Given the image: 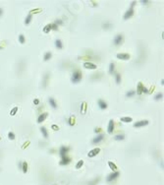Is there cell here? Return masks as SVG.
I'll use <instances>...</instances> for the list:
<instances>
[{"label": "cell", "mask_w": 164, "mask_h": 185, "mask_svg": "<svg viewBox=\"0 0 164 185\" xmlns=\"http://www.w3.org/2000/svg\"><path fill=\"white\" fill-rule=\"evenodd\" d=\"M50 31H51V25H50V24L46 25V26H45V27L43 28V32H44V34H48Z\"/></svg>", "instance_id": "cell-23"}, {"label": "cell", "mask_w": 164, "mask_h": 185, "mask_svg": "<svg viewBox=\"0 0 164 185\" xmlns=\"http://www.w3.org/2000/svg\"><path fill=\"white\" fill-rule=\"evenodd\" d=\"M137 95H142V92H148V90L145 87V86H142V84L140 82L137 84Z\"/></svg>", "instance_id": "cell-3"}, {"label": "cell", "mask_w": 164, "mask_h": 185, "mask_svg": "<svg viewBox=\"0 0 164 185\" xmlns=\"http://www.w3.org/2000/svg\"><path fill=\"white\" fill-rule=\"evenodd\" d=\"M47 116H48V114L46 113V112H44V113L40 114V115L38 116V118H37V123H41V122H43L45 119H46Z\"/></svg>", "instance_id": "cell-15"}, {"label": "cell", "mask_w": 164, "mask_h": 185, "mask_svg": "<svg viewBox=\"0 0 164 185\" xmlns=\"http://www.w3.org/2000/svg\"><path fill=\"white\" fill-rule=\"evenodd\" d=\"M19 42H20V43H22V44H24L25 43V37L23 36V35H20L19 36Z\"/></svg>", "instance_id": "cell-34"}, {"label": "cell", "mask_w": 164, "mask_h": 185, "mask_svg": "<svg viewBox=\"0 0 164 185\" xmlns=\"http://www.w3.org/2000/svg\"><path fill=\"white\" fill-rule=\"evenodd\" d=\"M51 57H52L51 52H46V53L44 54V56H43V60L44 61H48V60H50V59H51Z\"/></svg>", "instance_id": "cell-18"}, {"label": "cell", "mask_w": 164, "mask_h": 185, "mask_svg": "<svg viewBox=\"0 0 164 185\" xmlns=\"http://www.w3.org/2000/svg\"><path fill=\"white\" fill-rule=\"evenodd\" d=\"M108 166H109V167L112 169V171H116L117 170V166H116V164L115 163H113L112 162H108Z\"/></svg>", "instance_id": "cell-24"}, {"label": "cell", "mask_w": 164, "mask_h": 185, "mask_svg": "<svg viewBox=\"0 0 164 185\" xmlns=\"http://www.w3.org/2000/svg\"><path fill=\"white\" fill-rule=\"evenodd\" d=\"M55 45H56V47L58 49H62L63 48V44H62L61 39H57V41L55 42Z\"/></svg>", "instance_id": "cell-21"}, {"label": "cell", "mask_w": 164, "mask_h": 185, "mask_svg": "<svg viewBox=\"0 0 164 185\" xmlns=\"http://www.w3.org/2000/svg\"><path fill=\"white\" fill-rule=\"evenodd\" d=\"M94 132H95V133H97V132H100V129L99 128H96V129H94Z\"/></svg>", "instance_id": "cell-42"}, {"label": "cell", "mask_w": 164, "mask_h": 185, "mask_svg": "<svg viewBox=\"0 0 164 185\" xmlns=\"http://www.w3.org/2000/svg\"><path fill=\"white\" fill-rule=\"evenodd\" d=\"M57 29H58V26H57V25H55V24H52V25H51V30L56 31Z\"/></svg>", "instance_id": "cell-37"}, {"label": "cell", "mask_w": 164, "mask_h": 185, "mask_svg": "<svg viewBox=\"0 0 164 185\" xmlns=\"http://www.w3.org/2000/svg\"><path fill=\"white\" fill-rule=\"evenodd\" d=\"M114 69H115V64H114L113 62L110 63V65H109V73H110V74H113Z\"/></svg>", "instance_id": "cell-26"}, {"label": "cell", "mask_w": 164, "mask_h": 185, "mask_svg": "<svg viewBox=\"0 0 164 185\" xmlns=\"http://www.w3.org/2000/svg\"><path fill=\"white\" fill-rule=\"evenodd\" d=\"M34 103H35V105H38V103H39V100L35 98V100L34 101Z\"/></svg>", "instance_id": "cell-40"}, {"label": "cell", "mask_w": 164, "mask_h": 185, "mask_svg": "<svg viewBox=\"0 0 164 185\" xmlns=\"http://www.w3.org/2000/svg\"><path fill=\"white\" fill-rule=\"evenodd\" d=\"M3 14V9L2 8H0V16H1Z\"/></svg>", "instance_id": "cell-43"}, {"label": "cell", "mask_w": 164, "mask_h": 185, "mask_svg": "<svg viewBox=\"0 0 164 185\" xmlns=\"http://www.w3.org/2000/svg\"><path fill=\"white\" fill-rule=\"evenodd\" d=\"M68 123H69V125H71V126H72V125H74V124H75V117H73V116L70 117V119H69Z\"/></svg>", "instance_id": "cell-35"}, {"label": "cell", "mask_w": 164, "mask_h": 185, "mask_svg": "<svg viewBox=\"0 0 164 185\" xmlns=\"http://www.w3.org/2000/svg\"><path fill=\"white\" fill-rule=\"evenodd\" d=\"M103 139H104V135H103V134L97 135L95 138L93 139V145H97V144H99L100 142L103 141Z\"/></svg>", "instance_id": "cell-7"}, {"label": "cell", "mask_w": 164, "mask_h": 185, "mask_svg": "<svg viewBox=\"0 0 164 185\" xmlns=\"http://www.w3.org/2000/svg\"><path fill=\"white\" fill-rule=\"evenodd\" d=\"M135 95H136V91H129V92H127L126 97H133V96H135Z\"/></svg>", "instance_id": "cell-30"}, {"label": "cell", "mask_w": 164, "mask_h": 185, "mask_svg": "<svg viewBox=\"0 0 164 185\" xmlns=\"http://www.w3.org/2000/svg\"><path fill=\"white\" fill-rule=\"evenodd\" d=\"M83 66H84V67L86 68V69H91V70H94V69L97 68V65H95V64L93 63V62H89V61L84 62Z\"/></svg>", "instance_id": "cell-4"}, {"label": "cell", "mask_w": 164, "mask_h": 185, "mask_svg": "<svg viewBox=\"0 0 164 185\" xmlns=\"http://www.w3.org/2000/svg\"><path fill=\"white\" fill-rule=\"evenodd\" d=\"M70 148L69 147H66V146H62L59 150V155H60L61 157H64L65 156H67V153L69 152Z\"/></svg>", "instance_id": "cell-5"}, {"label": "cell", "mask_w": 164, "mask_h": 185, "mask_svg": "<svg viewBox=\"0 0 164 185\" xmlns=\"http://www.w3.org/2000/svg\"><path fill=\"white\" fill-rule=\"evenodd\" d=\"M116 57L118 59H122V60H129L131 56L129 53H118L116 55Z\"/></svg>", "instance_id": "cell-10"}, {"label": "cell", "mask_w": 164, "mask_h": 185, "mask_svg": "<svg viewBox=\"0 0 164 185\" xmlns=\"http://www.w3.org/2000/svg\"><path fill=\"white\" fill-rule=\"evenodd\" d=\"M119 175H120V172L119 171H113V172H111L110 174H108L107 175V177H106V181L107 182H111V181H113V180H115L116 178H118L119 177Z\"/></svg>", "instance_id": "cell-2"}, {"label": "cell", "mask_w": 164, "mask_h": 185, "mask_svg": "<svg viewBox=\"0 0 164 185\" xmlns=\"http://www.w3.org/2000/svg\"><path fill=\"white\" fill-rule=\"evenodd\" d=\"M8 139H9V140H11V141L15 140V134L13 133V132H9V133H8Z\"/></svg>", "instance_id": "cell-33"}, {"label": "cell", "mask_w": 164, "mask_h": 185, "mask_svg": "<svg viewBox=\"0 0 164 185\" xmlns=\"http://www.w3.org/2000/svg\"><path fill=\"white\" fill-rule=\"evenodd\" d=\"M124 139H125V135L124 134H119V135H116L114 137V140H116V141H122Z\"/></svg>", "instance_id": "cell-22"}, {"label": "cell", "mask_w": 164, "mask_h": 185, "mask_svg": "<svg viewBox=\"0 0 164 185\" xmlns=\"http://www.w3.org/2000/svg\"><path fill=\"white\" fill-rule=\"evenodd\" d=\"M120 120L122 122H125V123H130V122H132L133 121V118L132 117H121L120 118Z\"/></svg>", "instance_id": "cell-17"}, {"label": "cell", "mask_w": 164, "mask_h": 185, "mask_svg": "<svg viewBox=\"0 0 164 185\" xmlns=\"http://www.w3.org/2000/svg\"><path fill=\"white\" fill-rule=\"evenodd\" d=\"M115 80H116V83L117 84H120L121 83V75L119 73H115Z\"/></svg>", "instance_id": "cell-27"}, {"label": "cell", "mask_w": 164, "mask_h": 185, "mask_svg": "<svg viewBox=\"0 0 164 185\" xmlns=\"http://www.w3.org/2000/svg\"><path fill=\"white\" fill-rule=\"evenodd\" d=\"M51 128L53 129L54 131H58L59 130V126H57V125H55V124H52L51 125Z\"/></svg>", "instance_id": "cell-36"}, {"label": "cell", "mask_w": 164, "mask_h": 185, "mask_svg": "<svg viewBox=\"0 0 164 185\" xmlns=\"http://www.w3.org/2000/svg\"><path fill=\"white\" fill-rule=\"evenodd\" d=\"M122 42H123V35H122V34L117 35V36L114 37V39H113V43H114L115 45H120V44L122 43Z\"/></svg>", "instance_id": "cell-6"}, {"label": "cell", "mask_w": 164, "mask_h": 185, "mask_svg": "<svg viewBox=\"0 0 164 185\" xmlns=\"http://www.w3.org/2000/svg\"><path fill=\"white\" fill-rule=\"evenodd\" d=\"M135 5H136V1H133L132 3H131V7H130V8H133Z\"/></svg>", "instance_id": "cell-41"}, {"label": "cell", "mask_w": 164, "mask_h": 185, "mask_svg": "<svg viewBox=\"0 0 164 185\" xmlns=\"http://www.w3.org/2000/svg\"><path fill=\"white\" fill-rule=\"evenodd\" d=\"M48 101H49V103H50V105H51L52 107H53L54 109L57 108V103H56V102H55V100H54L53 97H49Z\"/></svg>", "instance_id": "cell-16"}, {"label": "cell", "mask_w": 164, "mask_h": 185, "mask_svg": "<svg viewBox=\"0 0 164 185\" xmlns=\"http://www.w3.org/2000/svg\"><path fill=\"white\" fill-rule=\"evenodd\" d=\"M162 97H163V94H162V92H158V94H156V95H155V97H154V100H155V101L161 100V98H162Z\"/></svg>", "instance_id": "cell-31"}, {"label": "cell", "mask_w": 164, "mask_h": 185, "mask_svg": "<svg viewBox=\"0 0 164 185\" xmlns=\"http://www.w3.org/2000/svg\"><path fill=\"white\" fill-rule=\"evenodd\" d=\"M97 104H98V106H99L100 109H106L107 108V103H106V102H104L103 100H98Z\"/></svg>", "instance_id": "cell-12"}, {"label": "cell", "mask_w": 164, "mask_h": 185, "mask_svg": "<svg viewBox=\"0 0 164 185\" xmlns=\"http://www.w3.org/2000/svg\"><path fill=\"white\" fill-rule=\"evenodd\" d=\"M142 3H147V2H149V1H147V0H142Z\"/></svg>", "instance_id": "cell-44"}, {"label": "cell", "mask_w": 164, "mask_h": 185, "mask_svg": "<svg viewBox=\"0 0 164 185\" xmlns=\"http://www.w3.org/2000/svg\"><path fill=\"white\" fill-rule=\"evenodd\" d=\"M55 25H63V22L61 21V20H56V21H55Z\"/></svg>", "instance_id": "cell-38"}, {"label": "cell", "mask_w": 164, "mask_h": 185, "mask_svg": "<svg viewBox=\"0 0 164 185\" xmlns=\"http://www.w3.org/2000/svg\"><path fill=\"white\" fill-rule=\"evenodd\" d=\"M149 122L148 120H141V121H137L134 124V127L136 128H140V127H143V126H146V125H147Z\"/></svg>", "instance_id": "cell-8"}, {"label": "cell", "mask_w": 164, "mask_h": 185, "mask_svg": "<svg viewBox=\"0 0 164 185\" xmlns=\"http://www.w3.org/2000/svg\"><path fill=\"white\" fill-rule=\"evenodd\" d=\"M40 131H41V133H42L43 137H44L45 139H47V138H48V132H47L46 128H45V127H41V128H40Z\"/></svg>", "instance_id": "cell-20"}, {"label": "cell", "mask_w": 164, "mask_h": 185, "mask_svg": "<svg viewBox=\"0 0 164 185\" xmlns=\"http://www.w3.org/2000/svg\"><path fill=\"white\" fill-rule=\"evenodd\" d=\"M133 15H134V9L133 8H130L125 14H124V20H128V19H130V18H132L133 17Z\"/></svg>", "instance_id": "cell-9"}, {"label": "cell", "mask_w": 164, "mask_h": 185, "mask_svg": "<svg viewBox=\"0 0 164 185\" xmlns=\"http://www.w3.org/2000/svg\"><path fill=\"white\" fill-rule=\"evenodd\" d=\"M18 109H19V108H18V106H15L14 108H12V109H11V111H10V115H11V116H14V115L17 113Z\"/></svg>", "instance_id": "cell-29"}, {"label": "cell", "mask_w": 164, "mask_h": 185, "mask_svg": "<svg viewBox=\"0 0 164 185\" xmlns=\"http://www.w3.org/2000/svg\"><path fill=\"white\" fill-rule=\"evenodd\" d=\"M83 166H84V161L81 160V161H79V162H77V164H76V168H77V169H80Z\"/></svg>", "instance_id": "cell-28"}, {"label": "cell", "mask_w": 164, "mask_h": 185, "mask_svg": "<svg viewBox=\"0 0 164 185\" xmlns=\"http://www.w3.org/2000/svg\"><path fill=\"white\" fill-rule=\"evenodd\" d=\"M100 152V149L99 148H95V149H93V150H91L89 153L88 154V157H94V156H96L98 153Z\"/></svg>", "instance_id": "cell-14"}, {"label": "cell", "mask_w": 164, "mask_h": 185, "mask_svg": "<svg viewBox=\"0 0 164 185\" xmlns=\"http://www.w3.org/2000/svg\"><path fill=\"white\" fill-rule=\"evenodd\" d=\"M99 180H100V177H97V178H95L93 181H90L89 185H96L98 182H99Z\"/></svg>", "instance_id": "cell-32"}, {"label": "cell", "mask_w": 164, "mask_h": 185, "mask_svg": "<svg viewBox=\"0 0 164 185\" xmlns=\"http://www.w3.org/2000/svg\"><path fill=\"white\" fill-rule=\"evenodd\" d=\"M82 80V73L80 71H75L73 75H72V82L73 83H79Z\"/></svg>", "instance_id": "cell-1"}, {"label": "cell", "mask_w": 164, "mask_h": 185, "mask_svg": "<svg viewBox=\"0 0 164 185\" xmlns=\"http://www.w3.org/2000/svg\"><path fill=\"white\" fill-rule=\"evenodd\" d=\"M31 19H32V15L29 14L27 16V18H26V20H25V25H29L31 23Z\"/></svg>", "instance_id": "cell-25"}, {"label": "cell", "mask_w": 164, "mask_h": 185, "mask_svg": "<svg viewBox=\"0 0 164 185\" xmlns=\"http://www.w3.org/2000/svg\"><path fill=\"white\" fill-rule=\"evenodd\" d=\"M21 168L23 169L24 173H27V171H28V163H27V162H22V167Z\"/></svg>", "instance_id": "cell-19"}, {"label": "cell", "mask_w": 164, "mask_h": 185, "mask_svg": "<svg viewBox=\"0 0 164 185\" xmlns=\"http://www.w3.org/2000/svg\"><path fill=\"white\" fill-rule=\"evenodd\" d=\"M71 162V158L68 157L67 156H65L64 157H62V160L60 161V164L61 166H66V164H69Z\"/></svg>", "instance_id": "cell-13"}, {"label": "cell", "mask_w": 164, "mask_h": 185, "mask_svg": "<svg viewBox=\"0 0 164 185\" xmlns=\"http://www.w3.org/2000/svg\"><path fill=\"white\" fill-rule=\"evenodd\" d=\"M110 27H111L110 24H104V25H103V28H104V29H108V28H110Z\"/></svg>", "instance_id": "cell-39"}, {"label": "cell", "mask_w": 164, "mask_h": 185, "mask_svg": "<svg viewBox=\"0 0 164 185\" xmlns=\"http://www.w3.org/2000/svg\"><path fill=\"white\" fill-rule=\"evenodd\" d=\"M114 121L113 120H110L109 123H108V127H107V133L108 134H111L112 132L114 131Z\"/></svg>", "instance_id": "cell-11"}]
</instances>
